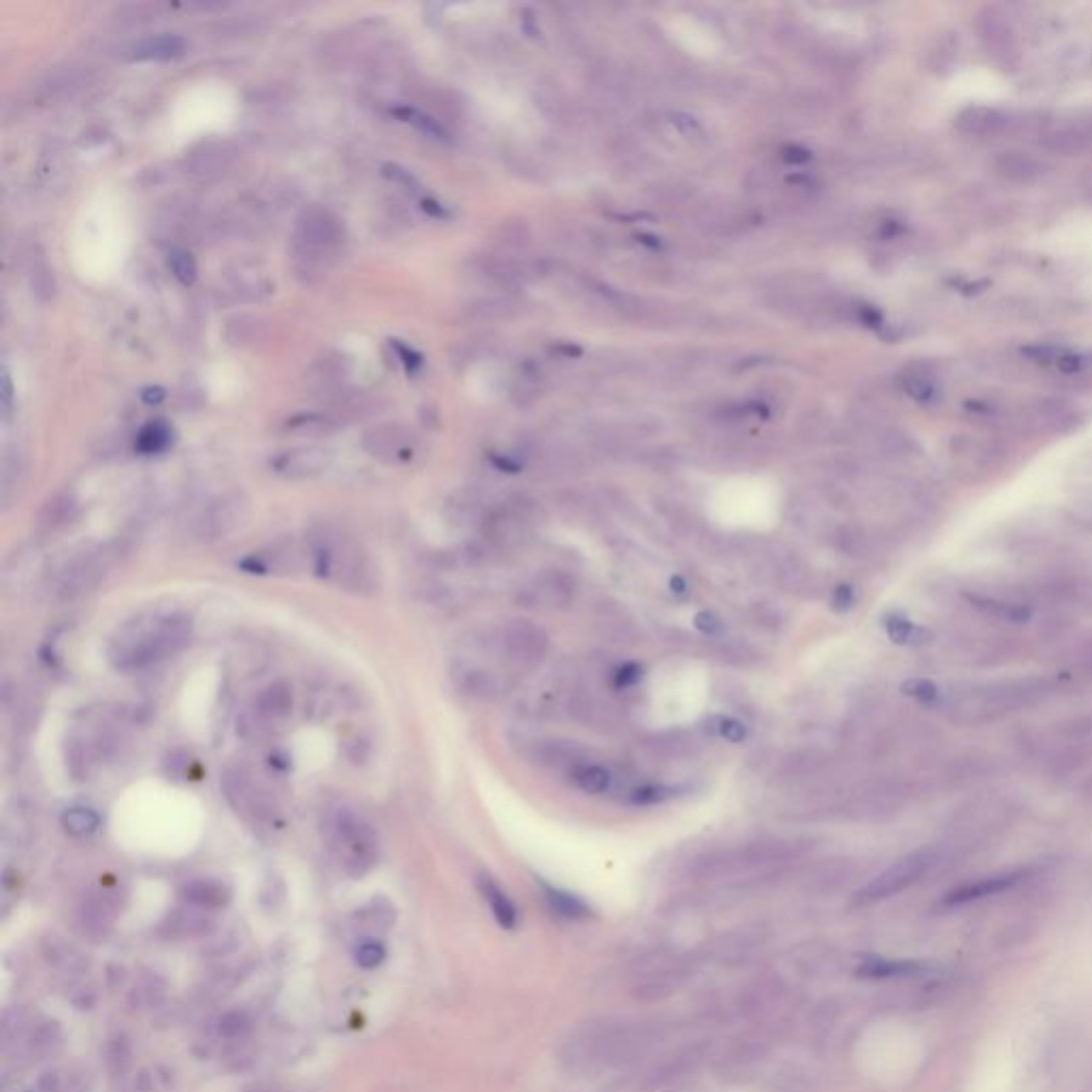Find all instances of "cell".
<instances>
[{"label": "cell", "instance_id": "cell-1", "mask_svg": "<svg viewBox=\"0 0 1092 1092\" xmlns=\"http://www.w3.org/2000/svg\"><path fill=\"white\" fill-rule=\"evenodd\" d=\"M1063 674H1018L941 687L939 709L962 727H984L1035 711L1065 692Z\"/></svg>", "mask_w": 1092, "mask_h": 1092}, {"label": "cell", "instance_id": "cell-2", "mask_svg": "<svg viewBox=\"0 0 1092 1092\" xmlns=\"http://www.w3.org/2000/svg\"><path fill=\"white\" fill-rule=\"evenodd\" d=\"M190 636L192 623L182 613L141 615L117 630L109 646V660L119 672H139L178 656Z\"/></svg>", "mask_w": 1092, "mask_h": 1092}, {"label": "cell", "instance_id": "cell-3", "mask_svg": "<svg viewBox=\"0 0 1092 1092\" xmlns=\"http://www.w3.org/2000/svg\"><path fill=\"white\" fill-rule=\"evenodd\" d=\"M308 559L312 572L322 579L331 581L338 587L354 593L374 591L376 570L370 561V555L344 530L322 525L310 532L305 542Z\"/></svg>", "mask_w": 1092, "mask_h": 1092}, {"label": "cell", "instance_id": "cell-4", "mask_svg": "<svg viewBox=\"0 0 1092 1092\" xmlns=\"http://www.w3.org/2000/svg\"><path fill=\"white\" fill-rule=\"evenodd\" d=\"M322 830H325L329 852L348 875L363 877L378 864V832L356 808L344 804L329 808Z\"/></svg>", "mask_w": 1092, "mask_h": 1092}, {"label": "cell", "instance_id": "cell-5", "mask_svg": "<svg viewBox=\"0 0 1092 1092\" xmlns=\"http://www.w3.org/2000/svg\"><path fill=\"white\" fill-rule=\"evenodd\" d=\"M950 858V847L945 845H926L913 849L911 854L897 860L893 867H887L883 873H879L875 879H871L858 895L854 897L856 907H867L881 903L885 899H893L924 877H928L935 869H939Z\"/></svg>", "mask_w": 1092, "mask_h": 1092}, {"label": "cell", "instance_id": "cell-6", "mask_svg": "<svg viewBox=\"0 0 1092 1092\" xmlns=\"http://www.w3.org/2000/svg\"><path fill=\"white\" fill-rule=\"evenodd\" d=\"M119 551L113 544H90L71 553L52 577L54 595L62 602L92 591L115 565Z\"/></svg>", "mask_w": 1092, "mask_h": 1092}, {"label": "cell", "instance_id": "cell-7", "mask_svg": "<svg viewBox=\"0 0 1092 1092\" xmlns=\"http://www.w3.org/2000/svg\"><path fill=\"white\" fill-rule=\"evenodd\" d=\"M954 478L966 484H980L992 478L1007 463L1005 444L990 435H956L948 447Z\"/></svg>", "mask_w": 1092, "mask_h": 1092}, {"label": "cell", "instance_id": "cell-8", "mask_svg": "<svg viewBox=\"0 0 1092 1092\" xmlns=\"http://www.w3.org/2000/svg\"><path fill=\"white\" fill-rule=\"evenodd\" d=\"M346 239V227L338 214L322 206L305 208L295 227V246L299 257L316 263L318 257H331Z\"/></svg>", "mask_w": 1092, "mask_h": 1092}, {"label": "cell", "instance_id": "cell-9", "mask_svg": "<svg viewBox=\"0 0 1092 1092\" xmlns=\"http://www.w3.org/2000/svg\"><path fill=\"white\" fill-rule=\"evenodd\" d=\"M1039 871H1043V867L1029 864V867L1001 871V873H994V875H988V877H980V879H974V881H964L960 885H954L950 893L943 895V899L939 901V907L941 909H958V907L982 903L986 899H994L998 895L1011 893V889H1018V887L1031 883L1039 875Z\"/></svg>", "mask_w": 1092, "mask_h": 1092}, {"label": "cell", "instance_id": "cell-10", "mask_svg": "<svg viewBox=\"0 0 1092 1092\" xmlns=\"http://www.w3.org/2000/svg\"><path fill=\"white\" fill-rule=\"evenodd\" d=\"M250 516V500L246 494L233 491L210 502L204 512L194 518L192 534L201 542L224 540L237 532Z\"/></svg>", "mask_w": 1092, "mask_h": 1092}, {"label": "cell", "instance_id": "cell-11", "mask_svg": "<svg viewBox=\"0 0 1092 1092\" xmlns=\"http://www.w3.org/2000/svg\"><path fill=\"white\" fill-rule=\"evenodd\" d=\"M974 28L986 54L1003 69L1018 62V36L1009 16L994 5L980 7L974 18Z\"/></svg>", "mask_w": 1092, "mask_h": 1092}, {"label": "cell", "instance_id": "cell-12", "mask_svg": "<svg viewBox=\"0 0 1092 1092\" xmlns=\"http://www.w3.org/2000/svg\"><path fill=\"white\" fill-rule=\"evenodd\" d=\"M222 792H224V798L229 800V804L235 808L237 814H241L244 818H250V820H259V822H265V820H275L277 816V808L269 796V792L265 788H261L252 775L248 771H244V768H229V771L224 773L222 781Z\"/></svg>", "mask_w": 1092, "mask_h": 1092}, {"label": "cell", "instance_id": "cell-13", "mask_svg": "<svg viewBox=\"0 0 1092 1092\" xmlns=\"http://www.w3.org/2000/svg\"><path fill=\"white\" fill-rule=\"evenodd\" d=\"M498 644L508 664L521 670H530L547 656L549 636L536 623L528 619H516L502 630Z\"/></svg>", "mask_w": 1092, "mask_h": 1092}, {"label": "cell", "instance_id": "cell-14", "mask_svg": "<svg viewBox=\"0 0 1092 1092\" xmlns=\"http://www.w3.org/2000/svg\"><path fill=\"white\" fill-rule=\"evenodd\" d=\"M1082 423V412L1065 397H1039L1024 410V427L1041 435H1067Z\"/></svg>", "mask_w": 1092, "mask_h": 1092}, {"label": "cell", "instance_id": "cell-15", "mask_svg": "<svg viewBox=\"0 0 1092 1092\" xmlns=\"http://www.w3.org/2000/svg\"><path fill=\"white\" fill-rule=\"evenodd\" d=\"M1043 152L1055 156H1080L1092 148V115L1065 117L1045 125L1039 135Z\"/></svg>", "mask_w": 1092, "mask_h": 1092}, {"label": "cell", "instance_id": "cell-16", "mask_svg": "<svg viewBox=\"0 0 1092 1092\" xmlns=\"http://www.w3.org/2000/svg\"><path fill=\"white\" fill-rule=\"evenodd\" d=\"M417 440L399 423H380L363 435V451L384 463H408L415 457Z\"/></svg>", "mask_w": 1092, "mask_h": 1092}, {"label": "cell", "instance_id": "cell-17", "mask_svg": "<svg viewBox=\"0 0 1092 1092\" xmlns=\"http://www.w3.org/2000/svg\"><path fill=\"white\" fill-rule=\"evenodd\" d=\"M269 465L285 480H312L334 465V453L325 447H299L275 455Z\"/></svg>", "mask_w": 1092, "mask_h": 1092}, {"label": "cell", "instance_id": "cell-18", "mask_svg": "<svg viewBox=\"0 0 1092 1092\" xmlns=\"http://www.w3.org/2000/svg\"><path fill=\"white\" fill-rule=\"evenodd\" d=\"M1014 125V115L990 105H968L956 115L958 133L970 139H996L1011 133Z\"/></svg>", "mask_w": 1092, "mask_h": 1092}, {"label": "cell", "instance_id": "cell-19", "mask_svg": "<svg viewBox=\"0 0 1092 1092\" xmlns=\"http://www.w3.org/2000/svg\"><path fill=\"white\" fill-rule=\"evenodd\" d=\"M992 169L1003 182L1018 184V186L1037 184L1043 178H1047L1049 171H1051V167L1047 165V160H1043V158H1039V156H1035L1031 152H1024V150L998 152L996 158L992 160Z\"/></svg>", "mask_w": 1092, "mask_h": 1092}, {"label": "cell", "instance_id": "cell-20", "mask_svg": "<svg viewBox=\"0 0 1092 1092\" xmlns=\"http://www.w3.org/2000/svg\"><path fill=\"white\" fill-rule=\"evenodd\" d=\"M451 678L457 685V690L474 700H494L504 694L506 685L504 678L484 666L470 664L465 660L457 662L451 670Z\"/></svg>", "mask_w": 1092, "mask_h": 1092}, {"label": "cell", "instance_id": "cell-21", "mask_svg": "<svg viewBox=\"0 0 1092 1092\" xmlns=\"http://www.w3.org/2000/svg\"><path fill=\"white\" fill-rule=\"evenodd\" d=\"M293 687L287 681H273L263 687L257 696L252 711L261 723H279L293 713Z\"/></svg>", "mask_w": 1092, "mask_h": 1092}, {"label": "cell", "instance_id": "cell-22", "mask_svg": "<svg viewBox=\"0 0 1092 1092\" xmlns=\"http://www.w3.org/2000/svg\"><path fill=\"white\" fill-rule=\"evenodd\" d=\"M237 150L231 141H204L186 156V167L196 176H214L233 165Z\"/></svg>", "mask_w": 1092, "mask_h": 1092}, {"label": "cell", "instance_id": "cell-23", "mask_svg": "<svg viewBox=\"0 0 1092 1092\" xmlns=\"http://www.w3.org/2000/svg\"><path fill=\"white\" fill-rule=\"evenodd\" d=\"M525 530H528V514L521 512V508H500L484 521L487 538L500 547L518 544L525 536Z\"/></svg>", "mask_w": 1092, "mask_h": 1092}, {"label": "cell", "instance_id": "cell-24", "mask_svg": "<svg viewBox=\"0 0 1092 1092\" xmlns=\"http://www.w3.org/2000/svg\"><path fill=\"white\" fill-rule=\"evenodd\" d=\"M525 593H528L532 602L551 606V609H555V606L557 609H563V606H568L575 600L577 585L568 575L549 572L536 579V583L530 589H525Z\"/></svg>", "mask_w": 1092, "mask_h": 1092}, {"label": "cell", "instance_id": "cell-25", "mask_svg": "<svg viewBox=\"0 0 1092 1092\" xmlns=\"http://www.w3.org/2000/svg\"><path fill=\"white\" fill-rule=\"evenodd\" d=\"M184 50H186V42L180 34L163 32V34H152V36L139 38V42L131 48L129 56L133 60L165 62V60L180 58L184 54Z\"/></svg>", "mask_w": 1092, "mask_h": 1092}, {"label": "cell", "instance_id": "cell-26", "mask_svg": "<svg viewBox=\"0 0 1092 1092\" xmlns=\"http://www.w3.org/2000/svg\"><path fill=\"white\" fill-rule=\"evenodd\" d=\"M924 974V964L911 962V960H885V958H869L858 968L860 978L869 980H895V978H915Z\"/></svg>", "mask_w": 1092, "mask_h": 1092}, {"label": "cell", "instance_id": "cell-27", "mask_svg": "<svg viewBox=\"0 0 1092 1092\" xmlns=\"http://www.w3.org/2000/svg\"><path fill=\"white\" fill-rule=\"evenodd\" d=\"M184 899L194 907H224L231 901V889L216 879H196L184 885Z\"/></svg>", "mask_w": 1092, "mask_h": 1092}, {"label": "cell", "instance_id": "cell-28", "mask_svg": "<svg viewBox=\"0 0 1092 1092\" xmlns=\"http://www.w3.org/2000/svg\"><path fill=\"white\" fill-rule=\"evenodd\" d=\"M478 889L480 895L484 897V901L489 903L498 924L502 928H514L516 922H518V915H516V907L512 905V901L506 897L504 889L489 877V875H480L478 877Z\"/></svg>", "mask_w": 1092, "mask_h": 1092}, {"label": "cell", "instance_id": "cell-29", "mask_svg": "<svg viewBox=\"0 0 1092 1092\" xmlns=\"http://www.w3.org/2000/svg\"><path fill=\"white\" fill-rule=\"evenodd\" d=\"M174 444V429L167 421L156 419L143 425V429L135 437V449L141 455H160L169 451Z\"/></svg>", "mask_w": 1092, "mask_h": 1092}, {"label": "cell", "instance_id": "cell-30", "mask_svg": "<svg viewBox=\"0 0 1092 1092\" xmlns=\"http://www.w3.org/2000/svg\"><path fill=\"white\" fill-rule=\"evenodd\" d=\"M75 510H77V502L71 494H58L54 496L42 510V514H38V530L50 534V532H56L60 528H64L66 523H71V518L75 516Z\"/></svg>", "mask_w": 1092, "mask_h": 1092}, {"label": "cell", "instance_id": "cell-31", "mask_svg": "<svg viewBox=\"0 0 1092 1092\" xmlns=\"http://www.w3.org/2000/svg\"><path fill=\"white\" fill-rule=\"evenodd\" d=\"M99 824H101V818L90 806H71L60 816V826L64 828L66 834L75 838H84V836L95 834L99 830Z\"/></svg>", "mask_w": 1092, "mask_h": 1092}, {"label": "cell", "instance_id": "cell-32", "mask_svg": "<svg viewBox=\"0 0 1092 1092\" xmlns=\"http://www.w3.org/2000/svg\"><path fill=\"white\" fill-rule=\"evenodd\" d=\"M901 382H903V389L909 397H913L915 401L920 403H928L930 399H935L939 389H937V380L935 376L930 374L928 370L924 368H909L903 372L901 376Z\"/></svg>", "mask_w": 1092, "mask_h": 1092}, {"label": "cell", "instance_id": "cell-33", "mask_svg": "<svg viewBox=\"0 0 1092 1092\" xmlns=\"http://www.w3.org/2000/svg\"><path fill=\"white\" fill-rule=\"evenodd\" d=\"M544 897H547L549 907L555 913H559L561 917H568V920H587V917H591L589 905L585 901H581L579 897L570 895V893H563V889H557V887H547Z\"/></svg>", "mask_w": 1092, "mask_h": 1092}, {"label": "cell", "instance_id": "cell-34", "mask_svg": "<svg viewBox=\"0 0 1092 1092\" xmlns=\"http://www.w3.org/2000/svg\"><path fill=\"white\" fill-rule=\"evenodd\" d=\"M885 630H887V636L893 638L895 642H899V644L922 646V644H928V642H933V640H935V634H933V632L926 630L924 625L911 623V621L905 619V617H893V619H887Z\"/></svg>", "mask_w": 1092, "mask_h": 1092}, {"label": "cell", "instance_id": "cell-35", "mask_svg": "<svg viewBox=\"0 0 1092 1092\" xmlns=\"http://www.w3.org/2000/svg\"><path fill=\"white\" fill-rule=\"evenodd\" d=\"M498 241L506 250H523L525 246H530L532 229L523 218L506 220L498 229Z\"/></svg>", "mask_w": 1092, "mask_h": 1092}, {"label": "cell", "instance_id": "cell-36", "mask_svg": "<svg viewBox=\"0 0 1092 1092\" xmlns=\"http://www.w3.org/2000/svg\"><path fill=\"white\" fill-rule=\"evenodd\" d=\"M575 781L585 794H604L611 785V773L602 766H581Z\"/></svg>", "mask_w": 1092, "mask_h": 1092}, {"label": "cell", "instance_id": "cell-37", "mask_svg": "<svg viewBox=\"0 0 1092 1092\" xmlns=\"http://www.w3.org/2000/svg\"><path fill=\"white\" fill-rule=\"evenodd\" d=\"M393 113L399 117V119H406V123L415 125L417 129H421L423 133L431 135V137H437V139H444L447 137V131H444V127L437 123V119H433L431 115H425L423 111L415 109V107H395Z\"/></svg>", "mask_w": 1092, "mask_h": 1092}, {"label": "cell", "instance_id": "cell-38", "mask_svg": "<svg viewBox=\"0 0 1092 1092\" xmlns=\"http://www.w3.org/2000/svg\"><path fill=\"white\" fill-rule=\"evenodd\" d=\"M331 421L320 415H299L287 423V431L299 435H325L331 431Z\"/></svg>", "mask_w": 1092, "mask_h": 1092}, {"label": "cell", "instance_id": "cell-39", "mask_svg": "<svg viewBox=\"0 0 1092 1092\" xmlns=\"http://www.w3.org/2000/svg\"><path fill=\"white\" fill-rule=\"evenodd\" d=\"M169 267H171L174 275L182 282V285L190 287L196 282V275H198L196 261H194V257L188 250H182V248L171 250L169 252Z\"/></svg>", "mask_w": 1092, "mask_h": 1092}, {"label": "cell", "instance_id": "cell-40", "mask_svg": "<svg viewBox=\"0 0 1092 1092\" xmlns=\"http://www.w3.org/2000/svg\"><path fill=\"white\" fill-rule=\"evenodd\" d=\"M468 312L472 318H478V320H502L512 314V305L502 299H482V301L472 303Z\"/></svg>", "mask_w": 1092, "mask_h": 1092}, {"label": "cell", "instance_id": "cell-41", "mask_svg": "<svg viewBox=\"0 0 1092 1092\" xmlns=\"http://www.w3.org/2000/svg\"><path fill=\"white\" fill-rule=\"evenodd\" d=\"M540 395V384L536 380V374H521L512 387V401L516 403V406L525 408V406H532V403L538 399Z\"/></svg>", "mask_w": 1092, "mask_h": 1092}, {"label": "cell", "instance_id": "cell-42", "mask_svg": "<svg viewBox=\"0 0 1092 1092\" xmlns=\"http://www.w3.org/2000/svg\"><path fill=\"white\" fill-rule=\"evenodd\" d=\"M678 792L681 788H672V785H646V788L636 790L630 800L634 804H660V802L676 798Z\"/></svg>", "mask_w": 1092, "mask_h": 1092}, {"label": "cell", "instance_id": "cell-43", "mask_svg": "<svg viewBox=\"0 0 1092 1092\" xmlns=\"http://www.w3.org/2000/svg\"><path fill=\"white\" fill-rule=\"evenodd\" d=\"M536 105L542 109V113L551 115V117H559L565 109V99L561 95V90L553 84L549 86H540L538 92H536Z\"/></svg>", "mask_w": 1092, "mask_h": 1092}, {"label": "cell", "instance_id": "cell-44", "mask_svg": "<svg viewBox=\"0 0 1092 1092\" xmlns=\"http://www.w3.org/2000/svg\"><path fill=\"white\" fill-rule=\"evenodd\" d=\"M1067 518L1080 532L1092 536V498H1082L1073 502L1067 510Z\"/></svg>", "mask_w": 1092, "mask_h": 1092}, {"label": "cell", "instance_id": "cell-45", "mask_svg": "<svg viewBox=\"0 0 1092 1092\" xmlns=\"http://www.w3.org/2000/svg\"><path fill=\"white\" fill-rule=\"evenodd\" d=\"M354 956H356V964H358V966H363V968H376V966L382 964V960H384V956H387V950H384V945L378 943V941H366V943H361V945L356 948V954H354Z\"/></svg>", "mask_w": 1092, "mask_h": 1092}, {"label": "cell", "instance_id": "cell-46", "mask_svg": "<svg viewBox=\"0 0 1092 1092\" xmlns=\"http://www.w3.org/2000/svg\"><path fill=\"white\" fill-rule=\"evenodd\" d=\"M670 125H672V127H674L685 139H690V141H700V139H704V129L700 127L698 119L692 117V115H687V113H672V115H670Z\"/></svg>", "mask_w": 1092, "mask_h": 1092}, {"label": "cell", "instance_id": "cell-47", "mask_svg": "<svg viewBox=\"0 0 1092 1092\" xmlns=\"http://www.w3.org/2000/svg\"><path fill=\"white\" fill-rule=\"evenodd\" d=\"M382 176H384L387 180H391V182L403 186V188L412 190V192H419V190H421L419 180H417L408 169H403V167L397 165V163H387V165H382Z\"/></svg>", "mask_w": 1092, "mask_h": 1092}, {"label": "cell", "instance_id": "cell-48", "mask_svg": "<svg viewBox=\"0 0 1092 1092\" xmlns=\"http://www.w3.org/2000/svg\"><path fill=\"white\" fill-rule=\"evenodd\" d=\"M32 289L36 295H42L46 299L54 297L56 293V282H54V275L50 273L48 267H36L34 269V275H32Z\"/></svg>", "mask_w": 1092, "mask_h": 1092}, {"label": "cell", "instance_id": "cell-49", "mask_svg": "<svg viewBox=\"0 0 1092 1092\" xmlns=\"http://www.w3.org/2000/svg\"><path fill=\"white\" fill-rule=\"evenodd\" d=\"M687 192L678 186V184H660L656 186V201H660V204H666V206H672V204H681V201H685Z\"/></svg>", "mask_w": 1092, "mask_h": 1092}, {"label": "cell", "instance_id": "cell-50", "mask_svg": "<svg viewBox=\"0 0 1092 1092\" xmlns=\"http://www.w3.org/2000/svg\"><path fill=\"white\" fill-rule=\"evenodd\" d=\"M717 730H719V735H721L723 739H727L730 743H741V741H745V737H747L745 725H743L741 721H737V719H723V721L717 725Z\"/></svg>", "mask_w": 1092, "mask_h": 1092}, {"label": "cell", "instance_id": "cell-51", "mask_svg": "<svg viewBox=\"0 0 1092 1092\" xmlns=\"http://www.w3.org/2000/svg\"><path fill=\"white\" fill-rule=\"evenodd\" d=\"M391 346L397 350L401 363H403V366H406L410 372H417V370L423 366V356H421L419 352H415L412 348L403 346L399 340H391Z\"/></svg>", "mask_w": 1092, "mask_h": 1092}, {"label": "cell", "instance_id": "cell-52", "mask_svg": "<svg viewBox=\"0 0 1092 1092\" xmlns=\"http://www.w3.org/2000/svg\"><path fill=\"white\" fill-rule=\"evenodd\" d=\"M694 623H696V628H698L700 632H704V634H709V636H717V634L721 632V628H723L721 621H719V617H717L715 613H711V611H702V613H698L696 619H694Z\"/></svg>", "mask_w": 1092, "mask_h": 1092}, {"label": "cell", "instance_id": "cell-53", "mask_svg": "<svg viewBox=\"0 0 1092 1092\" xmlns=\"http://www.w3.org/2000/svg\"><path fill=\"white\" fill-rule=\"evenodd\" d=\"M852 604H854V589H852V587H849V585H841V587L834 589V595H832V606H834V611H841V613H843V611H847Z\"/></svg>", "mask_w": 1092, "mask_h": 1092}, {"label": "cell", "instance_id": "cell-54", "mask_svg": "<svg viewBox=\"0 0 1092 1092\" xmlns=\"http://www.w3.org/2000/svg\"><path fill=\"white\" fill-rule=\"evenodd\" d=\"M808 158H811V154H808V150H804L800 145H785L781 150V160L788 165H802V163H806Z\"/></svg>", "mask_w": 1092, "mask_h": 1092}, {"label": "cell", "instance_id": "cell-55", "mask_svg": "<svg viewBox=\"0 0 1092 1092\" xmlns=\"http://www.w3.org/2000/svg\"><path fill=\"white\" fill-rule=\"evenodd\" d=\"M640 678H642V668H640L638 664H625V666L617 672V685H619V687H632V685H636Z\"/></svg>", "mask_w": 1092, "mask_h": 1092}, {"label": "cell", "instance_id": "cell-56", "mask_svg": "<svg viewBox=\"0 0 1092 1092\" xmlns=\"http://www.w3.org/2000/svg\"><path fill=\"white\" fill-rule=\"evenodd\" d=\"M771 184H773V176L768 174V169H764V167H762V169H753V174H751L749 180H747V186H749V190H753V192H762V190H766Z\"/></svg>", "mask_w": 1092, "mask_h": 1092}, {"label": "cell", "instance_id": "cell-57", "mask_svg": "<svg viewBox=\"0 0 1092 1092\" xmlns=\"http://www.w3.org/2000/svg\"><path fill=\"white\" fill-rule=\"evenodd\" d=\"M11 406H14V384H11V378H9L7 370H3V412H5V419L9 417Z\"/></svg>", "mask_w": 1092, "mask_h": 1092}, {"label": "cell", "instance_id": "cell-58", "mask_svg": "<svg viewBox=\"0 0 1092 1092\" xmlns=\"http://www.w3.org/2000/svg\"><path fill=\"white\" fill-rule=\"evenodd\" d=\"M141 399H143L145 403H158V401H163V399H165V391L160 389V387H150V389H145V391L141 393Z\"/></svg>", "mask_w": 1092, "mask_h": 1092}, {"label": "cell", "instance_id": "cell-59", "mask_svg": "<svg viewBox=\"0 0 1092 1092\" xmlns=\"http://www.w3.org/2000/svg\"><path fill=\"white\" fill-rule=\"evenodd\" d=\"M672 591H676V593H683V591H685V583H683L678 577L672 579Z\"/></svg>", "mask_w": 1092, "mask_h": 1092}]
</instances>
